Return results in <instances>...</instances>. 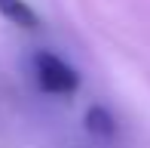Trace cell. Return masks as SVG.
<instances>
[{
    "mask_svg": "<svg viewBox=\"0 0 150 148\" xmlns=\"http://www.w3.org/2000/svg\"><path fill=\"white\" fill-rule=\"evenodd\" d=\"M0 16H3L6 22L18 25V28H37L40 25L37 12H34L25 0H0Z\"/></svg>",
    "mask_w": 150,
    "mask_h": 148,
    "instance_id": "2",
    "label": "cell"
},
{
    "mask_svg": "<svg viewBox=\"0 0 150 148\" xmlns=\"http://www.w3.org/2000/svg\"><path fill=\"white\" fill-rule=\"evenodd\" d=\"M86 124H89V130L95 133V136H110L113 133V120H110V114H107L104 108H92L89 114H86Z\"/></svg>",
    "mask_w": 150,
    "mask_h": 148,
    "instance_id": "3",
    "label": "cell"
},
{
    "mask_svg": "<svg viewBox=\"0 0 150 148\" xmlns=\"http://www.w3.org/2000/svg\"><path fill=\"white\" fill-rule=\"evenodd\" d=\"M34 77L43 93L52 96H71L80 86V74L55 52H37L34 56Z\"/></svg>",
    "mask_w": 150,
    "mask_h": 148,
    "instance_id": "1",
    "label": "cell"
}]
</instances>
